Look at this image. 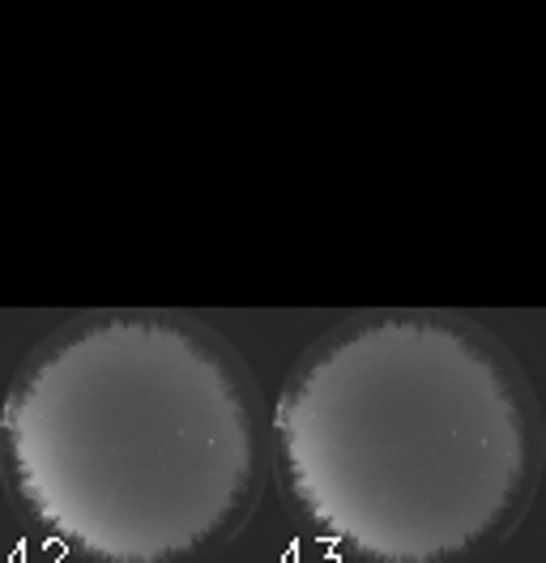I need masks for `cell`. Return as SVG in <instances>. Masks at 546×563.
I'll list each match as a JSON object with an SVG mask.
<instances>
[{
  "label": "cell",
  "mask_w": 546,
  "mask_h": 563,
  "mask_svg": "<svg viewBox=\"0 0 546 563\" xmlns=\"http://www.w3.org/2000/svg\"><path fill=\"white\" fill-rule=\"evenodd\" d=\"M299 517L363 563H448L500 538L534 474L525 389L478 329L384 312L308 350L273 410Z\"/></svg>",
  "instance_id": "2"
},
{
  "label": "cell",
  "mask_w": 546,
  "mask_h": 563,
  "mask_svg": "<svg viewBox=\"0 0 546 563\" xmlns=\"http://www.w3.org/2000/svg\"><path fill=\"white\" fill-rule=\"evenodd\" d=\"M9 487L86 563H175L227 538L261 474L256 401L180 316H90L35 350L5 401Z\"/></svg>",
  "instance_id": "1"
}]
</instances>
